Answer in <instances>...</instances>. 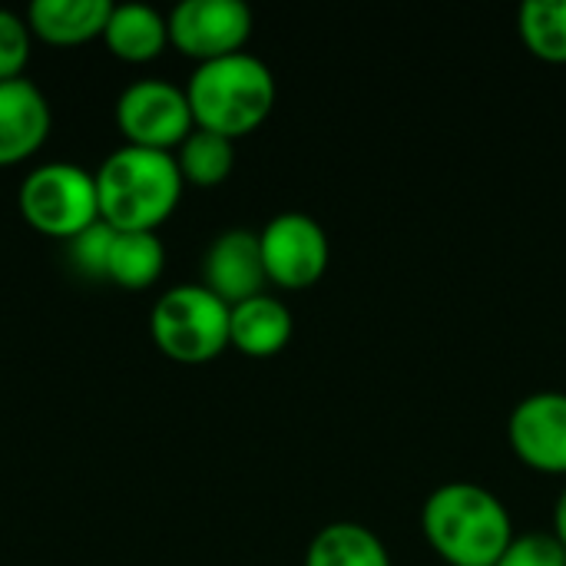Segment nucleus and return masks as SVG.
<instances>
[{
  "label": "nucleus",
  "instance_id": "obj_1",
  "mask_svg": "<svg viewBox=\"0 0 566 566\" xmlns=\"http://www.w3.org/2000/svg\"><path fill=\"white\" fill-rule=\"evenodd\" d=\"M99 219L116 232H156L182 199V172L172 153L123 146L96 169Z\"/></svg>",
  "mask_w": 566,
  "mask_h": 566
},
{
  "label": "nucleus",
  "instance_id": "obj_2",
  "mask_svg": "<svg viewBox=\"0 0 566 566\" xmlns=\"http://www.w3.org/2000/svg\"><path fill=\"white\" fill-rule=\"evenodd\" d=\"M428 544L451 566H497L514 541V524L497 494L471 481H448L424 501Z\"/></svg>",
  "mask_w": 566,
  "mask_h": 566
},
{
  "label": "nucleus",
  "instance_id": "obj_3",
  "mask_svg": "<svg viewBox=\"0 0 566 566\" xmlns=\"http://www.w3.org/2000/svg\"><path fill=\"white\" fill-rule=\"evenodd\" d=\"M196 129L239 139L259 129L275 106V76L252 53H232L199 63L186 83Z\"/></svg>",
  "mask_w": 566,
  "mask_h": 566
},
{
  "label": "nucleus",
  "instance_id": "obj_4",
  "mask_svg": "<svg viewBox=\"0 0 566 566\" xmlns=\"http://www.w3.org/2000/svg\"><path fill=\"white\" fill-rule=\"evenodd\" d=\"M149 332L166 358L202 365L229 348V305L206 285H176L153 305Z\"/></svg>",
  "mask_w": 566,
  "mask_h": 566
},
{
  "label": "nucleus",
  "instance_id": "obj_5",
  "mask_svg": "<svg viewBox=\"0 0 566 566\" xmlns=\"http://www.w3.org/2000/svg\"><path fill=\"white\" fill-rule=\"evenodd\" d=\"M20 216L30 229L50 239H76L99 222L96 179L73 163L36 166L20 186Z\"/></svg>",
  "mask_w": 566,
  "mask_h": 566
},
{
  "label": "nucleus",
  "instance_id": "obj_6",
  "mask_svg": "<svg viewBox=\"0 0 566 566\" xmlns=\"http://www.w3.org/2000/svg\"><path fill=\"white\" fill-rule=\"evenodd\" d=\"M116 129L126 146L169 153L196 129L186 90L169 80H139L116 99Z\"/></svg>",
  "mask_w": 566,
  "mask_h": 566
},
{
  "label": "nucleus",
  "instance_id": "obj_7",
  "mask_svg": "<svg viewBox=\"0 0 566 566\" xmlns=\"http://www.w3.org/2000/svg\"><path fill=\"white\" fill-rule=\"evenodd\" d=\"M169 43L199 60L242 53L252 33V10L242 0H182L169 17Z\"/></svg>",
  "mask_w": 566,
  "mask_h": 566
},
{
  "label": "nucleus",
  "instance_id": "obj_8",
  "mask_svg": "<svg viewBox=\"0 0 566 566\" xmlns=\"http://www.w3.org/2000/svg\"><path fill=\"white\" fill-rule=\"evenodd\" d=\"M262 262L269 282L282 289H308L328 269V235L308 212H282L262 232Z\"/></svg>",
  "mask_w": 566,
  "mask_h": 566
},
{
  "label": "nucleus",
  "instance_id": "obj_9",
  "mask_svg": "<svg viewBox=\"0 0 566 566\" xmlns=\"http://www.w3.org/2000/svg\"><path fill=\"white\" fill-rule=\"evenodd\" d=\"M511 448L537 471L566 474V395L537 391L527 395L507 421Z\"/></svg>",
  "mask_w": 566,
  "mask_h": 566
},
{
  "label": "nucleus",
  "instance_id": "obj_10",
  "mask_svg": "<svg viewBox=\"0 0 566 566\" xmlns=\"http://www.w3.org/2000/svg\"><path fill=\"white\" fill-rule=\"evenodd\" d=\"M269 275L262 262V242L252 229L222 232L202 259V285L219 295L229 308L262 295Z\"/></svg>",
  "mask_w": 566,
  "mask_h": 566
},
{
  "label": "nucleus",
  "instance_id": "obj_11",
  "mask_svg": "<svg viewBox=\"0 0 566 566\" xmlns=\"http://www.w3.org/2000/svg\"><path fill=\"white\" fill-rule=\"evenodd\" d=\"M53 126L46 96L30 80L0 83V169L20 166L46 143Z\"/></svg>",
  "mask_w": 566,
  "mask_h": 566
},
{
  "label": "nucleus",
  "instance_id": "obj_12",
  "mask_svg": "<svg viewBox=\"0 0 566 566\" xmlns=\"http://www.w3.org/2000/svg\"><path fill=\"white\" fill-rule=\"evenodd\" d=\"M109 10V0H33L27 27L50 46H80L103 36Z\"/></svg>",
  "mask_w": 566,
  "mask_h": 566
},
{
  "label": "nucleus",
  "instance_id": "obj_13",
  "mask_svg": "<svg viewBox=\"0 0 566 566\" xmlns=\"http://www.w3.org/2000/svg\"><path fill=\"white\" fill-rule=\"evenodd\" d=\"M292 338V312L275 295H255L229 308V345L249 358L279 355Z\"/></svg>",
  "mask_w": 566,
  "mask_h": 566
},
{
  "label": "nucleus",
  "instance_id": "obj_14",
  "mask_svg": "<svg viewBox=\"0 0 566 566\" xmlns=\"http://www.w3.org/2000/svg\"><path fill=\"white\" fill-rule=\"evenodd\" d=\"M103 40L109 53L123 63H149L169 43V23L159 10L146 3H119L109 10Z\"/></svg>",
  "mask_w": 566,
  "mask_h": 566
},
{
  "label": "nucleus",
  "instance_id": "obj_15",
  "mask_svg": "<svg viewBox=\"0 0 566 566\" xmlns=\"http://www.w3.org/2000/svg\"><path fill=\"white\" fill-rule=\"evenodd\" d=\"M305 566H391V557L375 531L355 521H338L312 537Z\"/></svg>",
  "mask_w": 566,
  "mask_h": 566
},
{
  "label": "nucleus",
  "instance_id": "obj_16",
  "mask_svg": "<svg viewBox=\"0 0 566 566\" xmlns=\"http://www.w3.org/2000/svg\"><path fill=\"white\" fill-rule=\"evenodd\" d=\"M163 265H166V249L156 239V232H116L106 279L126 292H143L163 275Z\"/></svg>",
  "mask_w": 566,
  "mask_h": 566
},
{
  "label": "nucleus",
  "instance_id": "obj_17",
  "mask_svg": "<svg viewBox=\"0 0 566 566\" xmlns=\"http://www.w3.org/2000/svg\"><path fill=\"white\" fill-rule=\"evenodd\" d=\"M176 166L182 172V182L212 189L229 179V172L235 166V146H232V139H226L219 133L192 129L176 153Z\"/></svg>",
  "mask_w": 566,
  "mask_h": 566
},
{
  "label": "nucleus",
  "instance_id": "obj_18",
  "mask_svg": "<svg viewBox=\"0 0 566 566\" xmlns=\"http://www.w3.org/2000/svg\"><path fill=\"white\" fill-rule=\"evenodd\" d=\"M521 36L534 56L566 63V0H527L521 7Z\"/></svg>",
  "mask_w": 566,
  "mask_h": 566
},
{
  "label": "nucleus",
  "instance_id": "obj_19",
  "mask_svg": "<svg viewBox=\"0 0 566 566\" xmlns=\"http://www.w3.org/2000/svg\"><path fill=\"white\" fill-rule=\"evenodd\" d=\"M497 566H566V547L547 531L514 534Z\"/></svg>",
  "mask_w": 566,
  "mask_h": 566
},
{
  "label": "nucleus",
  "instance_id": "obj_20",
  "mask_svg": "<svg viewBox=\"0 0 566 566\" xmlns=\"http://www.w3.org/2000/svg\"><path fill=\"white\" fill-rule=\"evenodd\" d=\"M113 239H116V229H109L103 219L93 222V226L83 229L76 239H70V259H73V265H76L83 275H90V279H106Z\"/></svg>",
  "mask_w": 566,
  "mask_h": 566
},
{
  "label": "nucleus",
  "instance_id": "obj_21",
  "mask_svg": "<svg viewBox=\"0 0 566 566\" xmlns=\"http://www.w3.org/2000/svg\"><path fill=\"white\" fill-rule=\"evenodd\" d=\"M30 63V27L10 10H0V83L20 80Z\"/></svg>",
  "mask_w": 566,
  "mask_h": 566
},
{
  "label": "nucleus",
  "instance_id": "obj_22",
  "mask_svg": "<svg viewBox=\"0 0 566 566\" xmlns=\"http://www.w3.org/2000/svg\"><path fill=\"white\" fill-rule=\"evenodd\" d=\"M554 534L566 547V491L557 497V507H554Z\"/></svg>",
  "mask_w": 566,
  "mask_h": 566
}]
</instances>
